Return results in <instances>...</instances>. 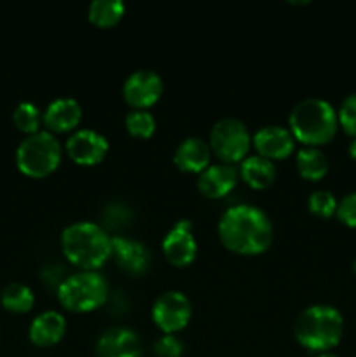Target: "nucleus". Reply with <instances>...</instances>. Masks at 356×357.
<instances>
[{
	"mask_svg": "<svg viewBox=\"0 0 356 357\" xmlns=\"http://www.w3.org/2000/svg\"><path fill=\"white\" fill-rule=\"evenodd\" d=\"M218 236L234 253L260 255L272 243V223L257 206L236 204L220 216Z\"/></svg>",
	"mask_w": 356,
	"mask_h": 357,
	"instance_id": "f257e3e1",
	"label": "nucleus"
},
{
	"mask_svg": "<svg viewBox=\"0 0 356 357\" xmlns=\"http://www.w3.org/2000/svg\"><path fill=\"white\" fill-rule=\"evenodd\" d=\"M61 248L66 260L82 271H96L112 253V237L93 222H75L61 234Z\"/></svg>",
	"mask_w": 356,
	"mask_h": 357,
	"instance_id": "f03ea898",
	"label": "nucleus"
},
{
	"mask_svg": "<svg viewBox=\"0 0 356 357\" xmlns=\"http://www.w3.org/2000/svg\"><path fill=\"white\" fill-rule=\"evenodd\" d=\"M293 138L307 146L325 145L337 132L339 117L335 108L321 98H307L292 108L288 117Z\"/></svg>",
	"mask_w": 356,
	"mask_h": 357,
	"instance_id": "7ed1b4c3",
	"label": "nucleus"
},
{
	"mask_svg": "<svg viewBox=\"0 0 356 357\" xmlns=\"http://www.w3.org/2000/svg\"><path fill=\"white\" fill-rule=\"evenodd\" d=\"M293 333L302 347L314 352H327L341 342L344 333L342 314L332 305H313L299 314Z\"/></svg>",
	"mask_w": 356,
	"mask_h": 357,
	"instance_id": "20e7f679",
	"label": "nucleus"
},
{
	"mask_svg": "<svg viewBox=\"0 0 356 357\" xmlns=\"http://www.w3.org/2000/svg\"><path fill=\"white\" fill-rule=\"evenodd\" d=\"M61 162V145L49 131H38L20 143L16 164L20 171L31 178H44L56 171Z\"/></svg>",
	"mask_w": 356,
	"mask_h": 357,
	"instance_id": "39448f33",
	"label": "nucleus"
},
{
	"mask_svg": "<svg viewBox=\"0 0 356 357\" xmlns=\"http://www.w3.org/2000/svg\"><path fill=\"white\" fill-rule=\"evenodd\" d=\"M107 296V282L96 271H80L68 275L58 288L59 303L72 312H91L103 305Z\"/></svg>",
	"mask_w": 356,
	"mask_h": 357,
	"instance_id": "423d86ee",
	"label": "nucleus"
},
{
	"mask_svg": "<svg viewBox=\"0 0 356 357\" xmlns=\"http://www.w3.org/2000/svg\"><path fill=\"white\" fill-rule=\"evenodd\" d=\"M251 136L244 122L227 117L216 122L209 132V149L223 164H234L246 159L250 152Z\"/></svg>",
	"mask_w": 356,
	"mask_h": 357,
	"instance_id": "0eeeda50",
	"label": "nucleus"
},
{
	"mask_svg": "<svg viewBox=\"0 0 356 357\" xmlns=\"http://www.w3.org/2000/svg\"><path fill=\"white\" fill-rule=\"evenodd\" d=\"M192 316L191 300L181 291L163 293L159 298L154 302L152 307V319L164 335H173L177 331L184 330L188 324Z\"/></svg>",
	"mask_w": 356,
	"mask_h": 357,
	"instance_id": "6e6552de",
	"label": "nucleus"
},
{
	"mask_svg": "<svg viewBox=\"0 0 356 357\" xmlns=\"http://www.w3.org/2000/svg\"><path fill=\"white\" fill-rule=\"evenodd\" d=\"M122 94L135 110H147L163 94V80L154 70H136L126 79Z\"/></svg>",
	"mask_w": 356,
	"mask_h": 357,
	"instance_id": "1a4fd4ad",
	"label": "nucleus"
},
{
	"mask_svg": "<svg viewBox=\"0 0 356 357\" xmlns=\"http://www.w3.org/2000/svg\"><path fill=\"white\" fill-rule=\"evenodd\" d=\"M107 152V138L93 129H79L66 139V153L80 166H94L101 162Z\"/></svg>",
	"mask_w": 356,
	"mask_h": 357,
	"instance_id": "9d476101",
	"label": "nucleus"
},
{
	"mask_svg": "<svg viewBox=\"0 0 356 357\" xmlns=\"http://www.w3.org/2000/svg\"><path fill=\"white\" fill-rule=\"evenodd\" d=\"M163 251L168 261L177 267H185L192 264L198 255V243L192 234V223L188 220H180L173 229L166 234L163 241Z\"/></svg>",
	"mask_w": 356,
	"mask_h": 357,
	"instance_id": "9b49d317",
	"label": "nucleus"
},
{
	"mask_svg": "<svg viewBox=\"0 0 356 357\" xmlns=\"http://www.w3.org/2000/svg\"><path fill=\"white\" fill-rule=\"evenodd\" d=\"M96 357H142L143 347L138 335L129 328H110L96 342Z\"/></svg>",
	"mask_w": 356,
	"mask_h": 357,
	"instance_id": "f8f14e48",
	"label": "nucleus"
},
{
	"mask_svg": "<svg viewBox=\"0 0 356 357\" xmlns=\"http://www.w3.org/2000/svg\"><path fill=\"white\" fill-rule=\"evenodd\" d=\"M251 142H253L258 155L269 160L286 159L295 146V138H293L292 131L283 126H265V128L258 129Z\"/></svg>",
	"mask_w": 356,
	"mask_h": 357,
	"instance_id": "ddd939ff",
	"label": "nucleus"
},
{
	"mask_svg": "<svg viewBox=\"0 0 356 357\" xmlns=\"http://www.w3.org/2000/svg\"><path fill=\"white\" fill-rule=\"evenodd\" d=\"M115 264L128 274L140 275L149 268L150 255L149 250L140 241L128 239V237H112V253Z\"/></svg>",
	"mask_w": 356,
	"mask_h": 357,
	"instance_id": "4468645a",
	"label": "nucleus"
},
{
	"mask_svg": "<svg viewBox=\"0 0 356 357\" xmlns=\"http://www.w3.org/2000/svg\"><path fill=\"white\" fill-rule=\"evenodd\" d=\"M80 119H82V107L73 98H58L47 105L42 115V121L47 129L54 132L72 131L79 126Z\"/></svg>",
	"mask_w": 356,
	"mask_h": 357,
	"instance_id": "2eb2a0df",
	"label": "nucleus"
},
{
	"mask_svg": "<svg viewBox=\"0 0 356 357\" xmlns=\"http://www.w3.org/2000/svg\"><path fill=\"white\" fill-rule=\"evenodd\" d=\"M237 173L230 164H213L199 173L198 188L209 199H220L236 187Z\"/></svg>",
	"mask_w": 356,
	"mask_h": 357,
	"instance_id": "dca6fc26",
	"label": "nucleus"
},
{
	"mask_svg": "<svg viewBox=\"0 0 356 357\" xmlns=\"http://www.w3.org/2000/svg\"><path fill=\"white\" fill-rule=\"evenodd\" d=\"M212 159V149L209 143H206L202 138L192 136L185 138L175 150L173 160L178 169L185 173H202L209 166Z\"/></svg>",
	"mask_w": 356,
	"mask_h": 357,
	"instance_id": "f3484780",
	"label": "nucleus"
},
{
	"mask_svg": "<svg viewBox=\"0 0 356 357\" xmlns=\"http://www.w3.org/2000/svg\"><path fill=\"white\" fill-rule=\"evenodd\" d=\"M66 331V321L63 314L56 310H45L38 314L30 324V340L37 347H51L58 344Z\"/></svg>",
	"mask_w": 356,
	"mask_h": 357,
	"instance_id": "a211bd4d",
	"label": "nucleus"
},
{
	"mask_svg": "<svg viewBox=\"0 0 356 357\" xmlns=\"http://www.w3.org/2000/svg\"><path fill=\"white\" fill-rule=\"evenodd\" d=\"M239 174L251 188H267L276 180V167L272 160L260 155H248L241 160Z\"/></svg>",
	"mask_w": 356,
	"mask_h": 357,
	"instance_id": "6ab92c4d",
	"label": "nucleus"
},
{
	"mask_svg": "<svg viewBox=\"0 0 356 357\" xmlns=\"http://www.w3.org/2000/svg\"><path fill=\"white\" fill-rule=\"evenodd\" d=\"M297 171L302 178L318 181L328 173V159L318 146H306L297 153Z\"/></svg>",
	"mask_w": 356,
	"mask_h": 357,
	"instance_id": "aec40b11",
	"label": "nucleus"
},
{
	"mask_svg": "<svg viewBox=\"0 0 356 357\" xmlns=\"http://www.w3.org/2000/svg\"><path fill=\"white\" fill-rule=\"evenodd\" d=\"M126 6L122 0H93L87 7V16L96 26H114L124 16Z\"/></svg>",
	"mask_w": 356,
	"mask_h": 357,
	"instance_id": "412c9836",
	"label": "nucleus"
},
{
	"mask_svg": "<svg viewBox=\"0 0 356 357\" xmlns=\"http://www.w3.org/2000/svg\"><path fill=\"white\" fill-rule=\"evenodd\" d=\"M0 302L9 312L24 314L31 310L35 296L28 286L21 284V282H13V284H7L3 291L0 293Z\"/></svg>",
	"mask_w": 356,
	"mask_h": 357,
	"instance_id": "4be33fe9",
	"label": "nucleus"
},
{
	"mask_svg": "<svg viewBox=\"0 0 356 357\" xmlns=\"http://www.w3.org/2000/svg\"><path fill=\"white\" fill-rule=\"evenodd\" d=\"M13 121L16 124V128L20 131L27 132L28 136L38 132V126L42 122L40 110L37 108V105L30 103V101H21L16 108H14Z\"/></svg>",
	"mask_w": 356,
	"mask_h": 357,
	"instance_id": "5701e85b",
	"label": "nucleus"
},
{
	"mask_svg": "<svg viewBox=\"0 0 356 357\" xmlns=\"http://www.w3.org/2000/svg\"><path fill=\"white\" fill-rule=\"evenodd\" d=\"M126 129L131 136L140 139H147L156 131V119L150 112L147 110H135L128 112L126 115Z\"/></svg>",
	"mask_w": 356,
	"mask_h": 357,
	"instance_id": "b1692460",
	"label": "nucleus"
},
{
	"mask_svg": "<svg viewBox=\"0 0 356 357\" xmlns=\"http://www.w3.org/2000/svg\"><path fill=\"white\" fill-rule=\"evenodd\" d=\"M307 208L320 218H330L337 211V199L328 190H314L307 199Z\"/></svg>",
	"mask_w": 356,
	"mask_h": 357,
	"instance_id": "393cba45",
	"label": "nucleus"
},
{
	"mask_svg": "<svg viewBox=\"0 0 356 357\" xmlns=\"http://www.w3.org/2000/svg\"><path fill=\"white\" fill-rule=\"evenodd\" d=\"M339 124L353 138H356V94L346 98L339 108Z\"/></svg>",
	"mask_w": 356,
	"mask_h": 357,
	"instance_id": "a878e982",
	"label": "nucleus"
},
{
	"mask_svg": "<svg viewBox=\"0 0 356 357\" xmlns=\"http://www.w3.org/2000/svg\"><path fill=\"white\" fill-rule=\"evenodd\" d=\"M154 354L157 357H181V354H184V344L175 335H163L154 344Z\"/></svg>",
	"mask_w": 356,
	"mask_h": 357,
	"instance_id": "bb28decb",
	"label": "nucleus"
},
{
	"mask_svg": "<svg viewBox=\"0 0 356 357\" xmlns=\"http://www.w3.org/2000/svg\"><path fill=\"white\" fill-rule=\"evenodd\" d=\"M337 218L344 223L346 227L356 229V192L348 194L337 202Z\"/></svg>",
	"mask_w": 356,
	"mask_h": 357,
	"instance_id": "cd10ccee",
	"label": "nucleus"
},
{
	"mask_svg": "<svg viewBox=\"0 0 356 357\" xmlns=\"http://www.w3.org/2000/svg\"><path fill=\"white\" fill-rule=\"evenodd\" d=\"M348 152L351 159H356V138H353L348 145Z\"/></svg>",
	"mask_w": 356,
	"mask_h": 357,
	"instance_id": "c85d7f7f",
	"label": "nucleus"
},
{
	"mask_svg": "<svg viewBox=\"0 0 356 357\" xmlns=\"http://www.w3.org/2000/svg\"><path fill=\"white\" fill-rule=\"evenodd\" d=\"M318 357H337V356H334V354H328V352H323V354H321V356H318Z\"/></svg>",
	"mask_w": 356,
	"mask_h": 357,
	"instance_id": "c756f323",
	"label": "nucleus"
},
{
	"mask_svg": "<svg viewBox=\"0 0 356 357\" xmlns=\"http://www.w3.org/2000/svg\"><path fill=\"white\" fill-rule=\"evenodd\" d=\"M353 268H355V272H356V261H355V265H353Z\"/></svg>",
	"mask_w": 356,
	"mask_h": 357,
	"instance_id": "7c9ffc66",
	"label": "nucleus"
},
{
	"mask_svg": "<svg viewBox=\"0 0 356 357\" xmlns=\"http://www.w3.org/2000/svg\"><path fill=\"white\" fill-rule=\"evenodd\" d=\"M355 357H356V356H355Z\"/></svg>",
	"mask_w": 356,
	"mask_h": 357,
	"instance_id": "2f4dec72",
	"label": "nucleus"
}]
</instances>
